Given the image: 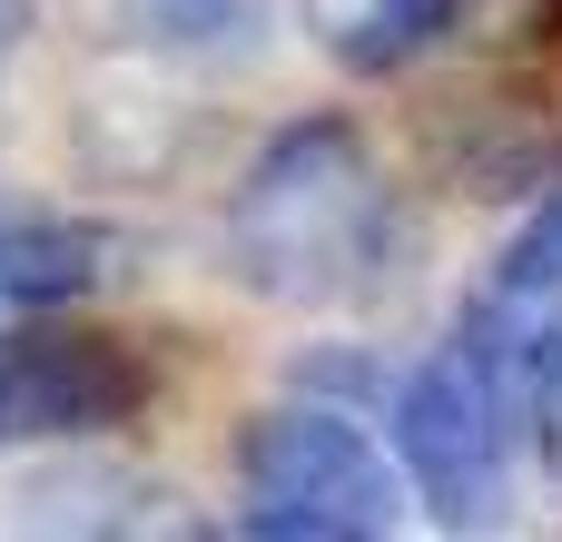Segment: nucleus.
<instances>
[{
    "mask_svg": "<svg viewBox=\"0 0 562 542\" xmlns=\"http://www.w3.org/2000/svg\"><path fill=\"white\" fill-rule=\"evenodd\" d=\"M385 267V168L356 118H286L227 188V276L267 306H346Z\"/></svg>",
    "mask_w": 562,
    "mask_h": 542,
    "instance_id": "f257e3e1",
    "label": "nucleus"
},
{
    "mask_svg": "<svg viewBox=\"0 0 562 542\" xmlns=\"http://www.w3.org/2000/svg\"><path fill=\"white\" fill-rule=\"evenodd\" d=\"M405 513V464L356 434V415L277 405L237 434V533L277 542H375Z\"/></svg>",
    "mask_w": 562,
    "mask_h": 542,
    "instance_id": "f03ea898",
    "label": "nucleus"
},
{
    "mask_svg": "<svg viewBox=\"0 0 562 542\" xmlns=\"http://www.w3.org/2000/svg\"><path fill=\"white\" fill-rule=\"evenodd\" d=\"M385 425H395V464H405V494L435 513V523H494L504 513V365L484 355V346H435L405 385H395V405H385Z\"/></svg>",
    "mask_w": 562,
    "mask_h": 542,
    "instance_id": "7ed1b4c3",
    "label": "nucleus"
},
{
    "mask_svg": "<svg viewBox=\"0 0 562 542\" xmlns=\"http://www.w3.org/2000/svg\"><path fill=\"white\" fill-rule=\"evenodd\" d=\"M138 395H148V375L119 336H79V326H49V316L0 336V454L119 434L138 415Z\"/></svg>",
    "mask_w": 562,
    "mask_h": 542,
    "instance_id": "20e7f679",
    "label": "nucleus"
},
{
    "mask_svg": "<svg viewBox=\"0 0 562 542\" xmlns=\"http://www.w3.org/2000/svg\"><path fill=\"white\" fill-rule=\"evenodd\" d=\"M109 227L59 207H0V316H49L109 276Z\"/></svg>",
    "mask_w": 562,
    "mask_h": 542,
    "instance_id": "39448f33",
    "label": "nucleus"
},
{
    "mask_svg": "<svg viewBox=\"0 0 562 542\" xmlns=\"http://www.w3.org/2000/svg\"><path fill=\"white\" fill-rule=\"evenodd\" d=\"M543 316H562V197H543V207L524 217V237L494 257L484 296L464 306V346H484L494 365H514V355L543 336Z\"/></svg>",
    "mask_w": 562,
    "mask_h": 542,
    "instance_id": "423d86ee",
    "label": "nucleus"
},
{
    "mask_svg": "<svg viewBox=\"0 0 562 542\" xmlns=\"http://www.w3.org/2000/svg\"><path fill=\"white\" fill-rule=\"evenodd\" d=\"M296 10H306L316 49H326L336 69H356V79L405 69L415 49H435V30L454 20V0H296Z\"/></svg>",
    "mask_w": 562,
    "mask_h": 542,
    "instance_id": "0eeeda50",
    "label": "nucleus"
},
{
    "mask_svg": "<svg viewBox=\"0 0 562 542\" xmlns=\"http://www.w3.org/2000/svg\"><path fill=\"white\" fill-rule=\"evenodd\" d=\"M267 10L277 0H119V20H128V39L138 49H158V59H247L257 49V30H267Z\"/></svg>",
    "mask_w": 562,
    "mask_h": 542,
    "instance_id": "6e6552de",
    "label": "nucleus"
},
{
    "mask_svg": "<svg viewBox=\"0 0 562 542\" xmlns=\"http://www.w3.org/2000/svg\"><path fill=\"white\" fill-rule=\"evenodd\" d=\"M524 405H533V454L562 484V316H543V336L524 346Z\"/></svg>",
    "mask_w": 562,
    "mask_h": 542,
    "instance_id": "1a4fd4ad",
    "label": "nucleus"
},
{
    "mask_svg": "<svg viewBox=\"0 0 562 542\" xmlns=\"http://www.w3.org/2000/svg\"><path fill=\"white\" fill-rule=\"evenodd\" d=\"M20 30H30V0H0V69H10V49H20Z\"/></svg>",
    "mask_w": 562,
    "mask_h": 542,
    "instance_id": "9d476101",
    "label": "nucleus"
}]
</instances>
